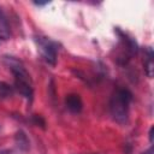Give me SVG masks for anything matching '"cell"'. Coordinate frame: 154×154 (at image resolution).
I'll use <instances>...</instances> for the list:
<instances>
[{"label":"cell","mask_w":154,"mask_h":154,"mask_svg":"<svg viewBox=\"0 0 154 154\" xmlns=\"http://www.w3.org/2000/svg\"><path fill=\"white\" fill-rule=\"evenodd\" d=\"M0 154H12V150H10V149H1Z\"/></svg>","instance_id":"9"},{"label":"cell","mask_w":154,"mask_h":154,"mask_svg":"<svg viewBox=\"0 0 154 154\" xmlns=\"http://www.w3.org/2000/svg\"><path fill=\"white\" fill-rule=\"evenodd\" d=\"M152 58H153V53H152V49L148 51V60L144 65V70H146V73L148 77H152V71H153V61H152Z\"/></svg>","instance_id":"7"},{"label":"cell","mask_w":154,"mask_h":154,"mask_svg":"<svg viewBox=\"0 0 154 154\" xmlns=\"http://www.w3.org/2000/svg\"><path fill=\"white\" fill-rule=\"evenodd\" d=\"M37 48L42 55V58L51 65H55L57 63V46L53 41H51L47 37L37 36L35 38Z\"/></svg>","instance_id":"2"},{"label":"cell","mask_w":154,"mask_h":154,"mask_svg":"<svg viewBox=\"0 0 154 154\" xmlns=\"http://www.w3.org/2000/svg\"><path fill=\"white\" fill-rule=\"evenodd\" d=\"M149 141L150 142L153 141V128H150V131H149Z\"/></svg>","instance_id":"10"},{"label":"cell","mask_w":154,"mask_h":154,"mask_svg":"<svg viewBox=\"0 0 154 154\" xmlns=\"http://www.w3.org/2000/svg\"><path fill=\"white\" fill-rule=\"evenodd\" d=\"M14 85L20 95H23L28 101H31L32 99L31 79H14Z\"/></svg>","instance_id":"3"},{"label":"cell","mask_w":154,"mask_h":154,"mask_svg":"<svg viewBox=\"0 0 154 154\" xmlns=\"http://www.w3.org/2000/svg\"><path fill=\"white\" fill-rule=\"evenodd\" d=\"M11 36V30H10V24L7 20L6 14L0 7V38L1 40H7Z\"/></svg>","instance_id":"5"},{"label":"cell","mask_w":154,"mask_h":154,"mask_svg":"<svg viewBox=\"0 0 154 154\" xmlns=\"http://www.w3.org/2000/svg\"><path fill=\"white\" fill-rule=\"evenodd\" d=\"M132 95L128 89H118L109 100V112L118 124H125L129 118V106Z\"/></svg>","instance_id":"1"},{"label":"cell","mask_w":154,"mask_h":154,"mask_svg":"<svg viewBox=\"0 0 154 154\" xmlns=\"http://www.w3.org/2000/svg\"><path fill=\"white\" fill-rule=\"evenodd\" d=\"M152 153H153V150H152V149H148V150H147V152H144L143 154H152Z\"/></svg>","instance_id":"11"},{"label":"cell","mask_w":154,"mask_h":154,"mask_svg":"<svg viewBox=\"0 0 154 154\" xmlns=\"http://www.w3.org/2000/svg\"><path fill=\"white\" fill-rule=\"evenodd\" d=\"M65 105L71 112H75V113L79 112L83 106L82 100L78 94H69L65 99Z\"/></svg>","instance_id":"4"},{"label":"cell","mask_w":154,"mask_h":154,"mask_svg":"<svg viewBox=\"0 0 154 154\" xmlns=\"http://www.w3.org/2000/svg\"><path fill=\"white\" fill-rule=\"evenodd\" d=\"M11 93H12V90L6 83H0V96L5 97V96L11 95Z\"/></svg>","instance_id":"8"},{"label":"cell","mask_w":154,"mask_h":154,"mask_svg":"<svg viewBox=\"0 0 154 154\" xmlns=\"http://www.w3.org/2000/svg\"><path fill=\"white\" fill-rule=\"evenodd\" d=\"M14 141H16V144L18 146V148L20 150H28L29 149V146H30V142H29V138L28 136L25 135V132L23 130H19L17 131L16 136H14Z\"/></svg>","instance_id":"6"}]
</instances>
